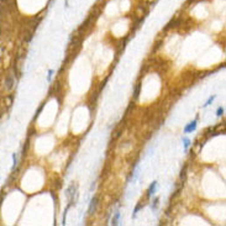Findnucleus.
Listing matches in <instances>:
<instances>
[{
	"instance_id": "14",
	"label": "nucleus",
	"mask_w": 226,
	"mask_h": 226,
	"mask_svg": "<svg viewBox=\"0 0 226 226\" xmlns=\"http://www.w3.org/2000/svg\"><path fill=\"white\" fill-rule=\"evenodd\" d=\"M157 204H158V198H156V199H155V204L152 205V208L156 209V208H157Z\"/></svg>"
},
{
	"instance_id": "9",
	"label": "nucleus",
	"mask_w": 226,
	"mask_h": 226,
	"mask_svg": "<svg viewBox=\"0 0 226 226\" xmlns=\"http://www.w3.org/2000/svg\"><path fill=\"white\" fill-rule=\"evenodd\" d=\"M223 114H224V108H223V106H220V108L218 109V113H216V115H218V116H221Z\"/></svg>"
},
{
	"instance_id": "10",
	"label": "nucleus",
	"mask_w": 226,
	"mask_h": 226,
	"mask_svg": "<svg viewBox=\"0 0 226 226\" xmlns=\"http://www.w3.org/2000/svg\"><path fill=\"white\" fill-rule=\"evenodd\" d=\"M183 142H184V147H185V150H187L188 146H189V143H190V141H189L188 139H183Z\"/></svg>"
},
{
	"instance_id": "3",
	"label": "nucleus",
	"mask_w": 226,
	"mask_h": 226,
	"mask_svg": "<svg viewBox=\"0 0 226 226\" xmlns=\"http://www.w3.org/2000/svg\"><path fill=\"white\" fill-rule=\"evenodd\" d=\"M97 204H98V198L95 197V198H93L92 199V203H90V206H89V210H88V213L89 214H93V210L95 209V206H97Z\"/></svg>"
},
{
	"instance_id": "4",
	"label": "nucleus",
	"mask_w": 226,
	"mask_h": 226,
	"mask_svg": "<svg viewBox=\"0 0 226 226\" xmlns=\"http://www.w3.org/2000/svg\"><path fill=\"white\" fill-rule=\"evenodd\" d=\"M156 185H157V182H153L152 184L150 185V188H148V190H147V197H151L152 194H155V192H156Z\"/></svg>"
},
{
	"instance_id": "12",
	"label": "nucleus",
	"mask_w": 226,
	"mask_h": 226,
	"mask_svg": "<svg viewBox=\"0 0 226 226\" xmlns=\"http://www.w3.org/2000/svg\"><path fill=\"white\" fill-rule=\"evenodd\" d=\"M13 160H14V166H13V169H15V166H16V161H17V158H16V155H14V156H13Z\"/></svg>"
},
{
	"instance_id": "6",
	"label": "nucleus",
	"mask_w": 226,
	"mask_h": 226,
	"mask_svg": "<svg viewBox=\"0 0 226 226\" xmlns=\"http://www.w3.org/2000/svg\"><path fill=\"white\" fill-rule=\"evenodd\" d=\"M119 218H120V214H119V213H116V214H115V218L113 219V224H114V225H118Z\"/></svg>"
},
{
	"instance_id": "7",
	"label": "nucleus",
	"mask_w": 226,
	"mask_h": 226,
	"mask_svg": "<svg viewBox=\"0 0 226 226\" xmlns=\"http://www.w3.org/2000/svg\"><path fill=\"white\" fill-rule=\"evenodd\" d=\"M140 90H141V84H139L137 88H136V90H135V99L139 97V94H140Z\"/></svg>"
},
{
	"instance_id": "13",
	"label": "nucleus",
	"mask_w": 226,
	"mask_h": 226,
	"mask_svg": "<svg viewBox=\"0 0 226 226\" xmlns=\"http://www.w3.org/2000/svg\"><path fill=\"white\" fill-rule=\"evenodd\" d=\"M3 56H4V47L0 46V59L3 58Z\"/></svg>"
},
{
	"instance_id": "1",
	"label": "nucleus",
	"mask_w": 226,
	"mask_h": 226,
	"mask_svg": "<svg viewBox=\"0 0 226 226\" xmlns=\"http://www.w3.org/2000/svg\"><path fill=\"white\" fill-rule=\"evenodd\" d=\"M15 88V77H14V72H9L8 77L5 79V89L8 92H11Z\"/></svg>"
},
{
	"instance_id": "2",
	"label": "nucleus",
	"mask_w": 226,
	"mask_h": 226,
	"mask_svg": "<svg viewBox=\"0 0 226 226\" xmlns=\"http://www.w3.org/2000/svg\"><path fill=\"white\" fill-rule=\"evenodd\" d=\"M197 127V120H194V121H192L190 124H189L187 127L184 129V132H192V131H194Z\"/></svg>"
},
{
	"instance_id": "5",
	"label": "nucleus",
	"mask_w": 226,
	"mask_h": 226,
	"mask_svg": "<svg viewBox=\"0 0 226 226\" xmlns=\"http://www.w3.org/2000/svg\"><path fill=\"white\" fill-rule=\"evenodd\" d=\"M5 103H6V106H11V104H13V97L10 95V97H6L5 98Z\"/></svg>"
},
{
	"instance_id": "8",
	"label": "nucleus",
	"mask_w": 226,
	"mask_h": 226,
	"mask_svg": "<svg viewBox=\"0 0 226 226\" xmlns=\"http://www.w3.org/2000/svg\"><path fill=\"white\" fill-rule=\"evenodd\" d=\"M214 99H215V95H213V97H210L209 98V100L205 103V105H204V106H208V105H210V104H211L213 103V100H214Z\"/></svg>"
},
{
	"instance_id": "15",
	"label": "nucleus",
	"mask_w": 226,
	"mask_h": 226,
	"mask_svg": "<svg viewBox=\"0 0 226 226\" xmlns=\"http://www.w3.org/2000/svg\"><path fill=\"white\" fill-rule=\"evenodd\" d=\"M52 74H53V71L51 69V71L48 72V78H47V79H48V80H51V77H52Z\"/></svg>"
},
{
	"instance_id": "11",
	"label": "nucleus",
	"mask_w": 226,
	"mask_h": 226,
	"mask_svg": "<svg viewBox=\"0 0 226 226\" xmlns=\"http://www.w3.org/2000/svg\"><path fill=\"white\" fill-rule=\"evenodd\" d=\"M141 206H142V205H141V204H139V205H137V206H136V209L134 210V218L136 216V214H137V211H139V210L141 209Z\"/></svg>"
}]
</instances>
